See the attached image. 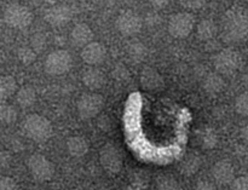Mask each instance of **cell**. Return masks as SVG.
<instances>
[{"label":"cell","instance_id":"cell-1","mask_svg":"<svg viewBox=\"0 0 248 190\" xmlns=\"http://www.w3.org/2000/svg\"><path fill=\"white\" fill-rule=\"evenodd\" d=\"M248 34V10L232 9L223 21V38L228 43H237Z\"/></svg>","mask_w":248,"mask_h":190},{"label":"cell","instance_id":"cell-2","mask_svg":"<svg viewBox=\"0 0 248 190\" xmlns=\"http://www.w3.org/2000/svg\"><path fill=\"white\" fill-rule=\"evenodd\" d=\"M23 131L29 140L34 142H46L52 136V125L39 114H31L23 123Z\"/></svg>","mask_w":248,"mask_h":190},{"label":"cell","instance_id":"cell-3","mask_svg":"<svg viewBox=\"0 0 248 190\" xmlns=\"http://www.w3.org/2000/svg\"><path fill=\"white\" fill-rule=\"evenodd\" d=\"M72 55L65 50L52 51L48 53L44 63L45 72L52 77H61V75L67 74L72 69Z\"/></svg>","mask_w":248,"mask_h":190},{"label":"cell","instance_id":"cell-4","mask_svg":"<svg viewBox=\"0 0 248 190\" xmlns=\"http://www.w3.org/2000/svg\"><path fill=\"white\" fill-rule=\"evenodd\" d=\"M104 107V98L96 92H87L81 95L78 99V114L81 119L96 118Z\"/></svg>","mask_w":248,"mask_h":190},{"label":"cell","instance_id":"cell-5","mask_svg":"<svg viewBox=\"0 0 248 190\" xmlns=\"http://www.w3.org/2000/svg\"><path fill=\"white\" fill-rule=\"evenodd\" d=\"M4 21L11 28L24 29L33 22V14L24 5L12 4L4 11Z\"/></svg>","mask_w":248,"mask_h":190},{"label":"cell","instance_id":"cell-6","mask_svg":"<svg viewBox=\"0 0 248 190\" xmlns=\"http://www.w3.org/2000/svg\"><path fill=\"white\" fill-rule=\"evenodd\" d=\"M31 177L38 182H47L55 174V166L46 157L41 154H33L27 161Z\"/></svg>","mask_w":248,"mask_h":190},{"label":"cell","instance_id":"cell-7","mask_svg":"<svg viewBox=\"0 0 248 190\" xmlns=\"http://www.w3.org/2000/svg\"><path fill=\"white\" fill-rule=\"evenodd\" d=\"M195 27V17L189 12H178L169 21V32L173 38L184 39L189 36Z\"/></svg>","mask_w":248,"mask_h":190},{"label":"cell","instance_id":"cell-8","mask_svg":"<svg viewBox=\"0 0 248 190\" xmlns=\"http://www.w3.org/2000/svg\"><path fill=\"white\" fill-rule=\"evenodd\" d=\"M215 68L219 74L229 75L236 72L241 64V56L232 48H225L218 52L213 58Z\"/></svg>","mask_w":248,"mask_h":190},{"label":"cell","instance_id":"cell-9","mask_svg":"<svg viewBox=\"0 0 248 190\" xmlns=\"http://www.w3.org/2000/svg\"><path fill=\"white\" fill-rule=\"evenodd\" d=\"M99 162L109 174H118L123 169V154L113 143H107L99 152Z\"/></svg>","mask_w":248,"mask_h":190},{"label":"cell","instance_id":"cell-10","mask_svg":"<svg viewBox=\"0 0 248 190\" xmlns=\"http://www.w3.org/2000/svg\"><path fill=\"white\" fill-rule=\"evenodd\" d=\"M116 29L124 36H133L140 32L143 21L136 12L124 11L118 16L115 22Z\"/></svg>","mask_w":248,"mask_h":190},{"label":"cell","instance_id":"cell-11","mask_svg":"<svg viewBox=\"0 0 248 190\" xmlns=\"http://www.w3.org/2000/svg\"><path fill=\"white\" fill-rule=\"evenodd\" d=\"M81 60L90 67H97L102 64L107 58V48L98 41H91L82 48Z\"/></svg>","mask_w":248,"mask_h":190},{"label":"cell","instance_id":"cell-12","mask_svg":"<svg viewBox=\"0 0 248 190\" xmlns=\"http://www.w3.org/2000/svg\"><path fill=\"white\" fill-rule=\"evenodd\" d=\"M73 17V10L68 5H53L45 12V19L50 26L63 27L69 23Z\"/></svg>","mask_w":248,"mask_h":190},{"label":"cell","instance_id":"cell-13","mask_svg":"<svg viewBox=\"0 0 248 190\" xmlns=\"http://www.w3.org/2000/svg\"><path fill=\"white\" fill-rule=\"evenodd\" d=\"M212 176L218 184H229L235 178L234 166L228 160L217 161L212 167Z\"/></svg>","mask_w":248,"mask_h":190},{"label":"cell","instance_id":"cell-14","mask_svg":"<svg viewBox=\"0 0 248 190\" xmlns=\"http://www.w3.org/2000/svg\"><path fill=\"white\" fill-rule=\"evenodd\" d=\"M70 43L77 48H84L93 39V32L86 23H78L73 27L70 32Z\"/></svg>","mask_w":248,"mask_h":190},{"label":"cell","instance_id":"cell-15","mask_svg":"<svg viewBox=\"0 0 248 190\" xmlns=\"http://www.w3.org/2000/svg\"><path fill=\"white\" fill-rule=\"evenodd\" d=\"M81 80L85 86L90 90H98L103 87L107 82V78L102 70L97 67H90L84 70Z\"/></svg>","mask_w":248,"mask_h":190},{"label":"cell","instance_id":"cell-16","mask_svg":"<svg viewBox=\"0 0 248 190\" xmlns=\"http://www.w3.org/2000/svg\"><path fill=\"white\" fill-rule=\"evenodd\" d=\"M67 152L73 158H82L89 153L90 144L89 141L82 136H72L65 143Z\"/></svg>","mask_w":248,"mask_h":190},{"label":"cell","instance_id":"cell-17","mask_svg":"<svg viewBox=\"0 0 248 190\" xmlns=\"http://www.w3.org/2000/svg\"><path fill=\"white\" fill-rule=\"evenodd\" d=\"M140 84L147 90H157L164 85V78L156 69L147 67L140 73Z\"/></svg>","mask_w":248,"mask_h":190},{"label":"cell","instance_id":"cell-18","mask_svg":"<svg viewBox=\"0 0 248 190\" xmlns=\"http://www.w3.org/2000/svg\"><path fill=\"white\" fill-rule=\"evenodd\" d=\"M202 87L208 95H217L225 87L224 79L219 73H210L203 78Z\"/></svg>","mask_w":248,"mask_h":190},{"label":"cell","instance_id":"cell-19","mask_svg":"<svg viewBox=\"0 0 248 190\" xmlns=\"http://www.w3.org/2000/svg\"><path fill=\"white\" fill-rule=\"evenodd\" d=\"M218 33V27L212 19H202L196 27L198 38L202 41L212 40Z\"/></svg>","mask_w":248,"mask_h":190},{"label":"cell","instance_id":"cell-20","mask_svg":"<svg viewBox=\"0 0 248 190\" xmlns=\"http://www.w3.org/2000/svg\"><path fill=\"white\" fill-rule=\"evenodd\" d=\"M36 92L31 86H23L16 92V101L22 108H31L36 102Z\"/></svg>","mask_w":248,"mask_h":190},{"label":"cell","instance_id":"cell-21","mask_svg":"<svg viewBox=\"0 0 248 190\" xmlns=\"http://www.w3.org/2000/svg\"><path fill=\"white\" fill-rule=\"evenodd\" d=\"M201 164H202V161L198 154L193 153V154L186 155L181 164V172L186 176H193L200 170Z\"/></svg>","mask_w":248,"mask_h":190},{"label":"cell","instance_id":"cell-22","mask_svg":"<svg viewBox=\"0 0 248 190\" xmlns=\"http://www.w3.org/2000/svg\"><path fill=\"white\" fill-rule=\"evenodd\" d=\"M199 143L203 149H215L218 144V135L213 128L206 127L199 133Z\"/></svg>","mask_w":248,"mask_h":190},{"label":"cell","instance_id":"cell-23","mask_svg":"<svg viewBox=\"0 0 248 190\" xmlns=\"http://www.w3.org/2000/svg\"><path fill=\"white\" fill-rule=\"evenodd\" d=\"M127 55L135 62H140L144 60L148 55V48L140 41H132L127 46Z\"/></svg>","mask_w":248,"mask_h":190},{"label":"cell","instance_id":"cell-24","mask_svg":"<svg viewBox=\"0 0 248 190\" xmlns=\"http://www.w3.org/2000/svg\"><path fill=\"white\" fill-rule=\"evenodd\" d=\"M17 92V82L15 78L10 75L0 78V97L1 98H9L12 95Z\"/></svg>","mask_w":248,"mask_h":190},{"label":"cell","instance_id":"cell-25","mask_svg":"<svg viewBox=\"0 0 248 190\" xmlns=\"http://www.w3.org/2000/svg\"><path fill=\"white\" fill-rule=\"evenodd\" d=\"M17 116H18V113H17L16 108L10 104H2L0 106V121L5 125H11L15 121L17 120Z\"/></svg>","mask_w":248,"mask_h":190},{"label":"cell","instance_id":"cell-26","mask_svg":"<svg viewBox=\"0 0 248 190\" xmlns=\"http://www.w3.org/2000/svg\"><path fill=\"white\" fill-rule=\"evenodd\" d=\"M36 55L38 53L31 48V46H22L17 51V57H18L19 62L24 65H31L36 60Z\"/></svg>","mask_w":248,"mask_h":190},{"label":"cell","instance_id":"cell-27","mask_svg":"<svg viewBox=\"0 0 248 190\" xmlns=\"http://www.w3.org/2000/svg\"><path fill=\"white\" fill-rule=\"evenodd\" d=\"M157 190H182L178 181L173 177L164 176L157 181Z\"/></svg>","mask_w":248,"mask_h":190},{"label":"cell","instance_id":"cell-28","mask_svg":"<svg viewBox=\"0 0 248 190\" xmlns=\"http://www.w3.org/2000/svg\"><path fill=\"white\" fill-rule=\"evenodd\" d=\"M235 111L242 116H248V92L239 95L235 99Z\"/></svg>","mask_w":248,"mask_h":190},{"label":"cell","instance_id":"cell-29","mask_svg":"<svg viewBox=\"0 0 248 190\" xmlns=\"http://www.w3.org/2000/svg\"><path fill=\"white\" fill-rule=\"evenodd\" d=\"M46 45H47V39L43 33H35L31 39V48L35 51L36 53L41 52L45 50Z\"/></svg>","mask_w":248,"mask_h":190},{"label":"cell","instance_id":"cell-30","mask_svg":"<svg viewBox=\"0 0 248 190\" xmlns=\"http://www.w3.org/2000/svg\"><path fill=\"white\" fill-rule=\"evenodd\" d=\"M113 77L115 78L118 81H125L130 77V73L126 65L124 64H118L115 65V68L113 69Z\"/></svg>","mask_w":248,"mask_h":190},{"label":"cell","instance_id":"cell-31","mask_svg":"<svg viewBox=\"0 0 248 190\" xmlns=\"http://www.w3.org/2000/svg\"><path fill=\"white\" fill-rule=\"evenodd\" d=\"M232 190H248V176H241L232 179Z\"/></svg>","mask_w":248,"mask_h":190},{"label":"cell","instance_id":"cell-32","mask_svg":"<svg viewBox=\"0 0 248 190\" xmlns=\"http://www.w3.org/2000/svg\"><path fill=\"white\" fill-rule=\"evenodd\" d=\"M207 0H179L182 5H183L186 9L189 10H199L206 4Z\"/></svg>","mask_w":248,"mask_h":190},{"label":"cell","instance_id":"cell-33","mask_svg":"<svg viewBox=\"0 0 248 190\" xmlns=\"http://www.w3.org/2000/svg\"><path fill=\"white\" fill-rule=\"evenodd\" d=\"M0 190H17L16 182L7 176H0Z\"/></svg>","mask_w":248,"mask_h":190},{"label":"cell","instance_id":"cell-34","mask_svg":"<svg viewBox=\"0 0 248 190\" xmlns=\"http://www.w3.org/2000/svg\"><path fill=\"white\" fill-rule=\"evenodd\" d=\"M12 161L11 155L7 152H0V169H6Z\"/></svg>","mask_w":248,"mask_h":190},{"label":"cell","instance_id":"cell-35","mask_svg":"<svg viewBox=\"0 0 248 190\" xmlns=\"http://www.w3.org/2000/svg\"><path fill=\"white\" fill-rule=\"evenodd\" d=\"M160 21H161V18H160V16L157 14H149L147 17H145V23H147V26L149 27H156L160 24Z\"/></svg>","mask_w":248,"mask_h":190},{"label":"cell","instance_id":"cell-36","mask_svg":"<svg viewBox=\"0 0 248 190\" xmlns=\"http://www.w3.org/2000/svg\"><path fill=\"white\" fill-rule=\"evenodd\" d=\"M150 5L156 10H162L169 5L170 0H149Z\"/></svg>","mask_w":248,"mask_h":190},{"label":"cell","instance_id":"cell-37","mask_svg":"<svg viewBox=\"0 0 248 190\" xmlns=\"http://www.w3.org/2000/svg\"><path fill=\"white\" fill-rule=\"evenodd\" d=\"M194 190H216V187L210 182H200L196 184Z\"/></svg>","mask_w":248,"mask_h":190},{"label":"cell","instance_id":"cell-38","mask_svg":"<svg viewBox=\"0 0 248 190\" xmlns=\"http://www.w3.org/2000/svg\"><path fill=\"white\" fill-rule=\"evenodd\" d=\"M241 136L245 141H247L248 142V124L241 130Z\"/></svg>","mask_w":248,"mask_h":190},{"label":"cell","instance_id":"cell-39","mask_svg":"<svg viewBox=\"0 0 248 190\" xmlns=\"http://www.w3.org/2000/svg\"><path fill=\"white\" fill-rule=\"evenodd\" d=\"M1 62H2V53L1 51H0V64H1Z\"/></svg>","mask_w":248,"mask_h":190},{"label":"cell","instance_id":"cell-40","mask_svg":"<svg viewBox=\"0 0 248 190\" xmlns=\"http://www.w3.org/2000/svg\"><path fill=\"white\" fill-rule=\"evenodd\" d=\"M45 1L50 2V4H53V2H55V1H56V0H45Z\"/></svg>","mask_w":248,"mask_h":190},{"label":"cell","instance_id":"cell-41","mask_svg":"<svg viewBox=\"0 0 248 190\" xmlns=\"http://www.w3.org/2000/svg\"><path fill=\"white\" fill-rule=\"evenodd\" d=\"M81 1H87V0H81Z\"/></svg>","mask_w":248,"mask_h":190}]
</instances>
